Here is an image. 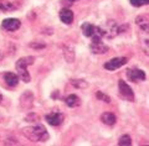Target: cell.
<instances>
[{"instance_id":"5bb4252c","label":"cell","mask_w":149,"mask_h":146,"mask_svg":"<svg viewBox=\"0 0 149 146\" xmlns=\"http://www.w3.org/2000/svg\"><path fill=\"white\" fill-rule=\"evenodd\" d=\"M65 103H66V105L68 108H77V107H80L81 100H80V98H78L77 95L71 94V95H68L66 99H65Z\"/></svg>"},{"instance_id":"7402d4cb","label":"cell","mask_w":149,"mask_h":146,"mask_svg":"<svg viewBox=\"0 0 149 146\" xmlns=\"http://www.w3.org/2000/svg\"><path fill=\"white\" fill-rule=\"evenodd\" d=\"M130 4L136 8H139V6H143V5H147L149 3V0H129Z\"/></svg>"},{"instance_id":"d4e9b609","label":"cell","mask_w":149,"mask_h":146,"mask_svg":"<svg viewBox=\"0 0 149 146\" xmlns=\"http://www.w3.org/2000/svg\"><path fill=\"white\" fill-rule=\"evenodd\" d=\"M70 1H77V0H70Z\"/></svg>"},{"instance_id":"ac0fdd59","label":"cell","mask_w":149,"mask_h":146,"mask_svg":"<svg viewBox=\"0 0 149 146\" xmlns=\"http://www.w3.org/2000/svg\"><path fill=\"white\" fill-rule=\"evenodd\" d=\"M0 9H1L3 11H10V10H15L16 6L14 5L13 3H10V1L1 0V1H0Z\"/></svg>"},{"instance_id":"277c9868","label":"cell","mask_w":149,"mask_h":146,"mask_svg":"<svg viewBox=\"0 0 149 146\" xmlns=\"http://www.w3.org/2000/svg\"><path fill=\"white\" fill-rule=\"evenodd\" d=\"M102 37L98 35L92 36V42H91V51L95 55H102L108 51V46H106L103 42L101 41Z\"/></svg>"},{"instance_id":"52a82bcc","label":"cell","mask_w":149,"mask_h":146,"mask_svg":"<svg viewBox=\"0 0 149 146\" xmlns=\"http://www.w3.org/2000/svg\"><path fill=\"white\" fill-rule=\"evenodd\" d=\"M127 77L130 79V82L138 83L146 79V73L142 69H128L127 71Z\"/></svg>"},{"instance_id":"2e32d148","label":"cell","mask_w":149,"mask_h":146,"mask_svg":"<svg viewBox=\"0 0 149 146\" xmlns=\"http://www.w3.org/2000/svg\"><path fill=\"white\" fill-rule=\"evenodd\" d=\"M63 55H65V58H66L67 62H73V60H74V52H73V48L71 46H65L63 47Z\"/></svg>"},{"instance_id":"30bf717a","label":"cell","mask_w":149,"mask_h":146,"mask_svg":"<svg viewBox=\"0 0 149 146\" xmlns=\"http://www.w3.org/2000/svg\"><path fill=\"white\" fill-rule=\"evenodd\" d=\"M3 79H4V83H5L9 88L16 87L17 83H19L17 74L13 73V72H5V73H4V76H3Z\"/></svg>"},{"instance_id":"e0dca14e","label":"cell","mask_w":149,"mask_h":146,"mask_svg":"<svg viewBox=\"0 0 149 146\" xmlns=\"http://www.w3.org/2000/svg\"><path fill=\"white\" fill-rule=\"evenodd\" d=\"M136 21H137V25L141 27V30L148 31V19L146 16H138Z\"/></svg>"},{"instance_id":"6da1fadb","label":"cell","mask_w":149,"mask_h":146,"mask_svg":"<svg viewBox=\"0 0 149 146\" xmlns=\"http://www.w3.org/2000/svg\"><path fill=\"white\" fill-rule=\"evenodd\" d=\"M22 135L30 141H45L47 140L49 134L42 125H35V126H26L21 129Z\"/></svg>"},{"instance_id":"8fae6325","label":"cell","mask_w":149,"mask_h":146,"mask_svg":"<svg viewBox=\"0 0 149 146\" xmlns=\"http://www.w3.org/2000/svg\"><path fill=\"white\" fill-rule=\"evenodd\" d=\"M60 19H61V21L63 24H66V25H70V24H72L73 21V12L70 10V9H62L61 11H60Z\"/></svg>"},{"instance_id":"5b68a950","label":"cell","mask_w":149,"mask_h":146,"mask_svg":"<svg viewBox=\"0 0 149 146\" xmlns=\"http://www.w3.org/2000/svg\"><path fill=\"white\" fill-rule=\"evenodd\" d=\"M118 92L120 98H123L127 102H133L134 100V93L127 83L124 81H118Z\"/></svg>"},{"instance_id":"7a4b0ae2","label":"cell","mask_w":149,"mask_h":146,"mask_svg":"<svg viewBox=\"0 0 149 146\" xmlns=\"http://www.w3.org/2000/svg\"><path fill=\"white\" fill-rule=\"evenodd\" d=\"M32 63H34V57H31V56H26V57H22L20 60H17V62L15 64V68H16L19 79H21L22 82H25V83L30 82L31 77H30L29 72H27V66H30Z\"/></svg>"},{"instance_id":"9c48e42d","label":"cell","mask_w":149,"mask_h":146,"mask_svg":"<svg viewBox=\"0 0 149 146\" xmlns=\"http://www.w3.org/2000/svg\"><path fill=\"white\" fill-rule=\"evenodd\" d=\"M20 25H21V22L17 19H5L1 24L3 29L6 31H16L20 27Z\"/></svg>"},{"instance_id":"d6986e66","label":"cell","mask_w":149,"mask_h":146,"mask_svg":"<svg viewBox=\"0 0 149 146\" xmlns=\"http://www.w3.org/2000/svg\"><path fill=\"white\" fill-rule=\"evenodd\" d=\"M71 84L73 87H76L78 89H83V88H87V82L85 81V79H72L71 81Z\"/></svg>"},{"instance_id":"4fadbf2b","label":"cell","mask_w":149,"mask_h":146,"mask_svg":"<svg viewBox=\"0 0 149 146\" xmlns=\"http://www.w3.org/2000/svg\"><path fill=\"white\" fill-rule=\"evenodd\" d=\"M101 120H102V123H103V124L108 125V126H112V125L116 124V121H117V118H116L114 114H112V113L107 111V113H103V114L101 115Z\"/></svg>"},{"instance_id":"8992f818","label":"cell","mask_w":149,"mask_h":146,"mask_svg":"<svg viewBox=\"0 0 149 146\" xmlns=\"http://www.w3.org/2000/svg\"><path fill=\"white\" fill-rule=\"evenodd\" d=\"M127 63V58L125 57H116V58H112L111 61L104 63V68L107 71H116L120 68L122 66H124Z\"/></svg>"},{"instance_id":"484cf974","label":"cell","mask_w":149,"mask_h":146,"mask_svg":"<svg viewBox=\"0 0 149 146\" xmlns=\"http://www.w3.org/2000/svg\"><path fill=\"white\" fill-rule=\"evenodd\" d=\"M0 58H1V52H0Z\"/></svg>"},{"instance_id":"ffe728a7","label":"cell","mask_w":149,"mask_h":146,"mask_svg":"<svg viewBox=\"0 0 149 146\" xmlns=\"http://www.w3.org/2000/svg\"><path fill=\"white\" fill-rule=\"evenodd\" d=\"M118 145H120V146H129V145H132V139H130V136L129 135H123L122 138L119 139Z\"/></svg>"},{"instance_id":"44dd1931","label":"cell","mask_w":149,"mask_h":146,"mask_svg":"<svg viewBox=\"0 0 149 146\" xmlns=\"http://www.w3.org/2000/svg\"><path fill=\"white\" fill-rule=\"evenodd\" d=\"M96 97L98 98L100 100L104 102V103H111V98L107 95V94H104L103 92H97V93H96Z\"/></svg>"},{"instance_id":"7c38bea8","label":"cell","mask_w":149,"mask_h":146,"mask_svg":"<svg viewBox=\"0 0 149 146\" xmlns=\"http://www.w3.org/2000/svg\"><path fill=\"white\" fill-rule=\"evenodd\" d=\"M32 99H34V95H32V93L25 92L21 95V98H20V104H21V107L25 108V109H29V108L32 105Z\"/></svg>"},{"instance_id":"ba28073f","label":"cell","mask_w":149,"mask_h":146,"mask_svg":"<svg viewBox=\"0 0 149 146\" xmlns=\"http://www.w3.org/2000/svg\"><path fill=\"white\" fill-rule=\"evenodd\" d=\"M46 121H47L50 125H52V126H58V125L62 124L63 115L61 114V113H58V111H54V113H51V114L46 115Z\"/></svg>"},{"instance_id":"603a6c76","label":"cell","mask_w":149,"mask_h":146,"mask_svg":"<svg viewBox=\"0 0 149 146\" xmlns=\"http://www.w3.org/2000/svg\"><path fill=\"white\" fill-rule=\"evenodd\" d=\"M30 47H32V48H42V47H45V44H40V42H32V44H30Z\"/></svg>"},{"instance_id":"3957f363","label":"cell","mask_w":149,"mask_h":146,"mask_svg":"<svg viewBox=\"0 0 149 146\" xmlns=\"http://www.w3.org/2000/svg\"><path fill=\"white\" fill-rule=\"evenodd\" d=\"M118 25L117 22L111 20V21H107L103 26H96V31H95V35H98L101 37H107V39H113L116 37L119 31H118Z\"/></svg>"},{"instance_id":"9a60e30c","label":"cell","mask_w":149,"mask_h":146,"mask_svg":"<svg viewBox=\"0 0 149 146\" xmlns=\"http://www.w3.org/2000/svg\"><path fill=\"white\" fill-rule=\"evenodd\" d=\"M95 31H96V26H93L90 22H85L82 25V32H83V35L87 37H92L95 35Z\"/></svg>"},{"instance_id":"cb8c5ba5","label":"cell","mask_w":149,"mask_h":146,"mask_svg":"<svg viewBox=\"0 0 149 146\" xmlns=\"http://www.w3.org/2000/svg\"><path fill=\"white\" fill-rule=\"evenodd\" d=\"M1 99H3V97H1V94H0V102H1Z\"/></svg>"}]
</instances>
